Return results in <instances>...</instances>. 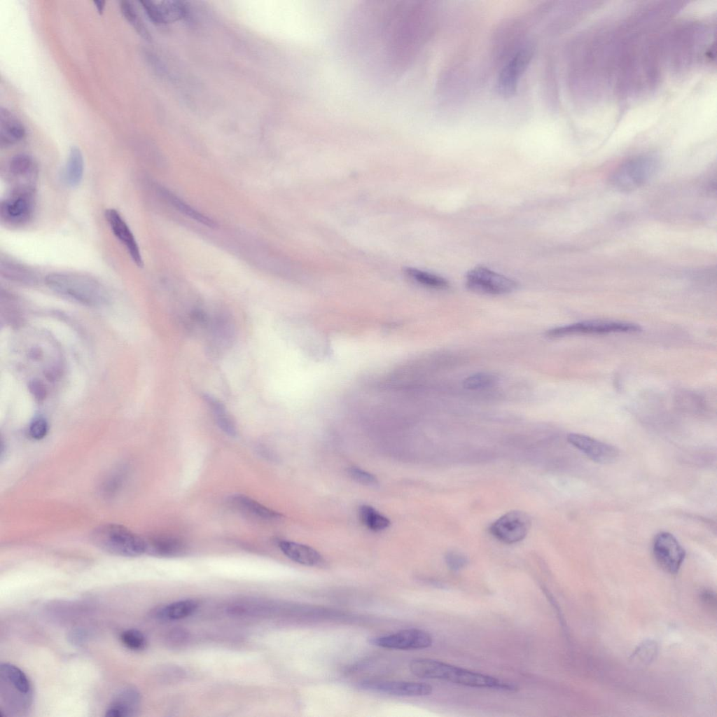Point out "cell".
Instances as JSON below:
<instances>
[{"label":"cell","instance_id":"cell-40","mask_svg":"<svg viewBox=\"0 0 717 717\" xmlns=\"http://www.w3.org/2000/svg\"><path fill=\"white\" fill-rule=\"evenodd\" d=\"M171 635V639L174 641V644L183 643L188 638L187 632L182 629H175L172 632Z\"/></svg>","mask_w":717,"mask_h":717},{"label":"cell","instance_id":"cell-27","mask_svg":"<svg viewBox=\"0 0 717 717\" xmlns=\"http://www.w3.org/2000/svg\"><path fill=\"white\" fill-rule=\"evenodd\" d=\"M0 272L3 277L23 284H35L38 281V276L34 270L11 260H1Z\"/></svg>","mask_w":717,"mask_h":717},{"label":"cell","instance_id":"cell-28","mask_svg":"<svg viewBox=\"0 0 717 717\" xmlns=\"http://www.w3.org/2000/svg\"><path fill=\"white\" fill-rule=\"evenodd\" d=\"M198 603L191 599L174 601L157 611V617L165 621L181 620L191 615L197 608Z\"/></svg>","mask_w":717,"mask_h":717},{"label":"cell","instance_id":"cell-1","mask_svg":"<svg viewBox=\"0 0 717 717\" xmlns=\"http://www.w3.org/2000/svg\"><path fill=\"white\" fill-rule=\"evenodd\" d=\"M361 39L388 71L402 72L416 56L428 32L427 8L408 1H382L363 10Z\"/></svg>","mask_w":717,"mask_h":717},{"label":"cell","instance_id":"cell-8","mask_svg":"<svg viewBox=\"0 0 717 717\" xmlns=\"http://www.w3.org/2000/svg\"><path fill=\"white\" fill-rule=\"evenodd\" d=\"M641 330L639 325L624 321L590 320L577 322L548 330L551 338L580 334H606L611 333H636Z\"/></svg>","mask_w":717,"mask_h":717},{"label":"cell","instance_id":"cell-20","mask_svg":"<svg viewBox=\"0 0 717 717\" xmlns=\"http://www.w3.org/2000/svg\"><path fill=\"white\" fill-rule=\"evenodd\" d=\"M140 704L139 692L133 688H124L111 701L105 716L129 717L136 715Z\"/></svg>","mask_w":717,"mask_h":717},{"label":"cell","instance_id":"cell-18","mask_svg":"<svg viewBox=\"0 0 717 717\" xmlns=\"http://www.w3.org/2000/svg\"><path fill=\"white\" fill-rule=\"evenodd\" d=\"M104 217L113 235L125 247L132 261L139 267L144 261L136 238L119 211L113 208L105 210Z\"/></svg>","mask_w":717,"mask_h":717},{"label":"cell","instance_id":"cell-33","mask_svg":"<svg viewBox=\"0 0 717 717\" xmlns=\"http://www.w3.org/2000/svg\"><path fill=\"white\" fill-rule=\"evenodd\" d=\"M120 11L125 19L134 27L137 33L145 40L151 41L149 32L139 18V16L130 1H122L120 4Z\"/></svg>","mask_w":717,"mask_h":717},{"label":"cell","instance_id":"cell-30","mask_svg":"<svg viewBox=\"0 0 717 717\" xmlns=\"http://www.w3.org/2000/svg\"><path fill=\"white\" fill-rule=\"evenodd\" d=\"M358 514L363 524L372 531H382L388 528L390 524L389 519L372 506L367 505L361 506L359 508Z\"/></svg>","mask_w":717,"mask_h":717},{"label":"cell","instance_id":"cell-12","mask_svg":"<svg viewBox=\"0 0 717 717\" xmlns=\"http://www.w3.org/2000/svg\"><path fill=\"white\" fill-rule=\"evenodd\" d=\"M527 514L519 510L506 513L496 520L489 528L491 534L499 541L512 544L524 538L530 527Z\"/></svg>","mask_w":717,"mask_h":717},{"label":"cell","instance_id":"cell-3","mask_svg":"<svg viewBox=\"0 0 717 717\" xmlns=\"http://www.w3.org/2000/svg\"><path fill=\"white\" fill-rule=\"evenodd\" d=\"M410 671L422 678L439 679L461 685L514 692L515 684L430 658H417L409 664Z\"/></svg>","mask_w":717,"mask_h":717},{"label":"cell","instance_id":"cell-19","mask_svg":"<svg viewBox=\"0 0 717 717\" xmlns=\"http://www.w3.org/2000/svg\"><path fill=\"white\" fill-rule=\"evenodd\" d=\"M140 3L149 19L157 25L177 21L186 13L183 3L179 1H141Z\"/></svg>","mask_w":717,"mask_h":717},{"label":"cell","instance_id":"cell-6","mask_svg":"<svg viewBox=\"0 0 717 717\" xmlns=\"http://www.w3.org/2000/svg\"><path fill=\"white\" fill-rule=\"evenodd\" d=\"M92 540L100 549L116 555L137 557L146 552L144 538L116 524L98 527L94 531Z\"/></svg>","mask_w":717,"mask_h":717},{"label":"cell","instance_id":"cell-22","mask_svg":"<svg viewBox=\"0 0 717 717\" xmlns=\"http://www.w3.org/2000/svg\"><path fill=\"white\" fill-rule=\"evenodd\" d=\"M229 501L239 511L260 520L274 521L281 519L282 516L279 513L268 508L245 495H233L230 498Z\"/></svg>","mask_w":717,"mask_h":717},{"label":"cell","instance_id":"cell-38","mask_svg":"<svg viewBox=\"0 0 717 717\" xmlns=\"http://www.w3.org/2000/svg\"><path fill=\"white\" fill-rule=\"evenodd\" d=\"M48 432V423L45 419L37 417L34 419L29 428V433L32 438L36 440L42 439Z\"/></svg>","mask_w":717,"mask_h":717},{"label":"cell","instance_id":"cell-29","mask_svg":"<svg viewBox=\"0 0 717 717\" xmlns=\"http://www.w3.org/2000/svg\"><path fill=\"white\" fill-rule=\"evenodd\" d=\"M203 398L211 408L218 427L230 436H236L235 423L223 403L209 394H203Z\"/></svg>","mask_w":717,"mask_h":717},{"label":"cell","instance_id":"cell-2","mask_svg":"<svg viewBox=\"0 0 717 717\" xmlns=\"http://www.w3.org/2000/svg\"><path fill=\"white\" fill-rule=\"evenodd\" d=\"M712 40L711 26L685 22L664 34V57L677 72H684L700 62L711 61Z\"/></svg>","mask_w":717,"mask_h":717},{"label":"cell","instance_id":"cell-32","mask_svg":"<svg viewBox=\"0 0 717 717\" xmlns=\"http://www.w3.org/2000/svg\"><path fill=\"white\" fill-rule=\"evenodd\" d=\"M658 646L653 640L641 643L631 655L630 661L636 665L646 666L654 660L657 655Z\"/></svg>","mask_w":717,"mask_h":717},{"label":"cell","instance_id":"cell-31","mask_svg":"<svg viewBox=\"0 0 717 717\" xmlns=\"http://www.w3.org/2000/svg\"><path fill=\"white\" fill-rule=\"evenodd\" d=\"M405 273L410 279L427 287L436 289H445L449 286V282L445 279L416 268L406 267L405 268Z\"/></svg>","mask_w":717,"mask_h":717},{"label":"cell","instance_id":"cell-35","mask_svg":"<svg viewBox=\"0 0 717 717\" xmlns=\"http://www.w3.org/2000/svg\"><path fill=\"white\" fill-rule=\"evenodd\" d=\"M122 643L128 649L140 651L145 649L147 642L144 634L135 629H127L120 634Z\"/></svg>","mask_w":717,"mask_h":717},{"label":"cell","instance_id":"cell-39","mask_svg":"<svg viewBox=\"0 0 717 717\" xmlns=\"http://www.w3.org/2000/svg\"><path fill=\"white\" fill-rule=\"evenodd\" d=\"M29 388L30 392L33 394L35 398L39 401H41L45 398L46 396V389L44 384L40 381L34 380L29 383Z\"/></svg>","mask_w":717,"mask_h":717},{"label":"cell","instance_id":"cell-36","mask_svg":"<svg viewBox=\"0 0 717 717\" xmlns=\"http://www.w3.org/2000/svg\"><path fill=\"white\" fill-rule=\"evenodd\" d=\"M347 473L351 479L362 485L373 486L377 484V479L374 475L358 467L349 468Z\"/></svg>","mask_w":717,"mask_h":717},{"label":"cell","instance_id":"cell-5","mask_svg":"<svg viewBox=\"0 0 717 717\" xmlns=\"http://www.w3.org/2000/svg\"><path fill=\"white\" fill-rule=\"evenodd\" d=\"M659 158L652 153L634 156L619 165L609 179L615 190L627 193L633 191L648 182L657 172Z\"/></svg>","mask_w":717,"mask_h":717},{"label":"cell","instance_id":"cell-34","mask_svg":"<svg viewBox=\"0 0 717 717\" xmlns=\"http://www.w3.org/2000/svg\"><path fill=\"white\" fill-rule=\"evenodd\" d=\"M496 381V377L492 374L478 373L466 377L462 384L468 390H480L494 386Z\"/></svg>","mask_w":717,"mask_h":717},{"label":"cell","instance_id":"cell-23","mask_svg":"<svg viewBox=\"0 0 717 717\" xmlns=\"http://www.w3.org/2000/svg\"><path fill=\"white\" fill-rule=\"evenodd\" d=\"M26 134L23 124L7 109H0V146H9L21 139Z\"/></svg>","mask_w":717,"mask_h":717},{"label":"cell","instance_id":"cell-9","mask_svg":"<svg viewBox=\"0 0 717 717\" xmlns=\"http://www.w3.org/2000/svg\"><path fill=\"white\" fill-rule=\"evenodd\" d=\"M533 48L527 44L520 48L502 68L497 81L499 93L508 97L517 90L519 81L533 57Z\"/></svg>","mask_w":717,"mask_h":717},{"label":"cell","instance_id":"cell-11","mask_svg":"<svg viewBox=\"0 0 717 717\" xmlns=\"http://www.w3.org/2000/svg\"><path fill=\"white\" fill-rule=\"evenodd\" d=\"M653 554L657 564L671 574L678 571L685 557L684 548L673 534L667 531L655 536Z\"/></svg>","mask_w":717,"mask_h":717},{"label":"cell","instance_id":"cell-14","mask_svg":"<svg viewBox=\"0 0 717 717\" xmlns=\"http://www.w3.org/2000/svg\"><path fill=\"white\" fill-rule=\"evenodd\" d=\"M359 687L366 690L400 697L427 696L433 692L429 684L403 681L364 680L359 683Z\"/></svg>","mask_w":717,"mask_h":717},{"label":"cell","instance_id":"cell-7","mask_svg":"<svg viewBox=\"0 0 717 717\" xmlns=\"http://www.w3.org/2000/svg\"><path fill=\"white\" fill-rule=\"evenodd\" d=\"M36 190L11 188L0 204L1 220L6 225L18 227L26 224L33 216Z\"/></svg>","mask_w":717,"mask_h":717},{"label":"cell","instance_id":"cell-10","mask_svg":"<svg viewBox=\"0 0 717 717\" xmlns=\"http://www.w3.org/2000/svg\"><path fill=\"white\" fill-rule=\"evenodd\" d=\"M466 284L468 288L474 292L489 295L508 293L517 286L513 279L482 267L468 272Z\"/></svg>","mask_w":717,"mask_h":717},{"label":"cell","instance_id":"cell-13","mask_svg":"<svg viewBox=\"0 0 717 717\" xmlns=\"http://www.w3.org/2000/svg\"><path fill=\"white\" fill-rule=\"evenodd\" d=\"M370 643L374 646L396 650L424 649L430 647L433 643L432 636L422 629L410 628L400 630L394 634L373 637Z\"/></svg>","mask_w":717,"mask_h":717},{"label":"cell","instance_id":"cell-15","mask_svg":"<svg viewBox=\"0 0 717 717\" xmlns=\"http://www.w3.org/2000/svg\"><path fill=\"white\" fill-rule=\"evenodd\" d=\"M206 331L208 333V348L213 354L223 352L233 341L234 324L230 316L223 312L210 316Z\"/></svg>","mask_w":717,"mask_h":717},{"label":"cell","instance_id":"cell-17","mask_svg":"<svg viewBox=\"0 0 717 717\" xmlns=\"http://www.w3.org/2000/svg\"><path fill=\"white\" fill-rule=\"evenodd\" d=\"M567 440L570 444L597 463H612L620 454L617 447L583 434L569 433Z\"/></svg>","mask_w":717,"mask_h":717},{"label":"cell","instance_id":"cell-26","mask_svg":"<svg viewBox=\"0 0 717 717\" xmlns=\"http://www.w3.org/2000/svg\"><path fill=\"white\" fill-rule=\"evenodd\" d=\"M84 159L80 148L72 146L69 150L68 158L63 172V179L67 186L71 188L78 186L83 176Z\"/></svg>","mask_w":717,"mask_h":717},{"label":"cell","instance_id":"cell-41","mask_svg":"<svg viewBox=\"0 0 717 717\" xmlns=\"http://www.w3.org/2000/svg\"><path fill=\"white\" fill-rule=\"evenodd\" d=\"M93 4H94V5H95L97 12L99 14H102V13L104 11V6H105V1H102V0L101 1L100 0H99V1H93Z\"/></svg>","mask_w":717,"mask_h":717},{"label":"cell","instance_id":"cell-24","mask_svg":"<svg viewBox=\"0 0 717 717\" xmlns=\"http://www.w3.org/2000/svg\"><path fill=\"white\" fill-rule=\"evenodd\" d=\"M144 540L146 552L153 556L176 557L181 555L186 550V545L182 541L172 537L156 536Z\"/></svg>","mask_w":717,"mask_h":717},{"label":"cell","instance_id":"cell-21","mask_svg":"<svg viewBox=\"0 0 717 717\" xmlns=\"http://www.w3.org/2000/svg\"><path fill=\"white\" fill-rule=\"evenodd\" d=\"M278 546L291 560L302 565L314 566L323 564L322 556L314 548L298 543L280 540Z\"/></svg>","mask_w":717,"mask_h":717},{"label":"cell","instance_id":"cell-4","mask_svg":"<svg viewBox=\"0 0 717 717\" xmlns=\"http://www.w3.org/2000/svg\"><path fill=\"white\" fill-rule=\"evenodd\" d=\"M45 282L55 292L88 306H102L110 298L99 280L84 274L52 272L46 277Z\"/></svg>","mask_w":717,"mask_h":717},{"label":"cell","instance_id":"cell-25","mask_svg":"<svg viewBox=\"0 0 717 717\" xmlns=\"http://www.w3.org/2000/svg\"><path fill=\"white\" fill-rule=\"evenodd\" d=\"M158 192L167 202L184 216L208 228H215L217 227V223L214 220L193 208L167 188L158 186Z\"/></svg>","mask_w":717,"mask_h":717},{"label":"cell","instance_id":"cell-16","mask_svg":"<svg viewBox=\"0 0 717 717\" xmlns=\"http://www.w3.org/2000/svg\"><path fill=\"white\" fill-rule=\"evenodd\" d=\"M11 188L36 189L38 165L34 158L20 153L12 157L8 165Z\"/></svg>","mask_w":717,"mask_h":717},{"label":"cell","instance_id":"cell-37","mask_svg":"<svg viewBox=\"0 0 717 717\" xmlns=\"http://www.w3.org/2000/svg\"><path fill=\"white\" fill-rule=\"evenodd\" d=\"M445 562L448 568L453 571H458L468 564V559L463 554L451 551L445 555Z\"/></svg>","mask_w":717,"mask_h":717}]
</instances>
